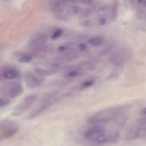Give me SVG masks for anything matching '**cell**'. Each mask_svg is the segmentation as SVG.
<instances>
[{
	"mask_svg": "<svg viewBox=\"0 0 146 146\" xmlns=\"http://www.w3.org/2000/svg\"><path fill=\"white\" fill-rule=\"evenodd\" d=\"M138 117L127 125L124 138L131 140L146 137V106L141 108Z\"/></svg>",
	"mask_w": 146,
	"mask_h": 146,
	"instance_id": "1",
	"label": "cell"
},
{
	"mask_svg": "<svg viewBox=\"0 0 146 146\" xmlns=\"http://www.w3.org/2000/svg\"><path fill=\"white\" fill-rule=\"evenodd\" d=\"M132 107V105L127 104L101 110L89 118L88 122L90 123L98 124L113 120L120 114L128 111Z\"/></svg>",
	"mask_w": 146,
	"mask_h": 146,
	"instance_id": "2",
	"label": "cell"
},
{
	"mask_svg": "<svg viewBox=\"0 0 146 146\" xmlns=\"http://www.w3.org/2000/svg\"><path fill=\"white\" fill-rule=\"evenodd\" d=\"M58 93L56 91H53L46 94L29 113L28 118L31 119L35 118L52 105L57 100Z\"/></svg>",
	"mask_w": 146,
	"mask_h": 146,
	"instance_id": "3",
	"label": "cell"
},
{
	"mask_svg": "<svg viewBox=\"0 0 146 146\" xmlns=\"http://www.w3.org/2000/svg\"><path fill=\"white\" fill-rule=\"evenodd\" d=\"M18 125L15 122L5 120L0 123V141L10 137L14 135L18 130Z\"/></svg>",
	"mask_w": 146,
	"mask_h": 146,
	"instance_id": "4",
	"label": "cell"
},
{
	"mask_svg": "<svg viewBox=\"0 0 146 146\" xmlns=\"http://www.w3.org/2000/svg\"><path fill=\"white\" fill-rule=\"evenodd\" d=\"M36 96L32 94L24 98L14 108L11 113L13 116H19L28 110L36 99Z\"/></svg>",
	"mask_w": 146,
	"mask_h": 146,
	"instance_id": "5",
	"label": "cell"
},
{
	"mask_svg": "<svg viewBox=\"0 0 146 146\" xmlns=\"http://www.w3.org/2000/svg\"><path fill=\"white\" fill-rule=\"evenodd\" d=\"M22 86L19 83H12L5 85L0 89V94L11 98L20 96L23 92Z\"/></svg>",
	"mask_w": 146,
	"mask_h": 146,
	"instance_id": "6",
	"label": "cell"
},
{
	"mask_svg": "<svg viewBox=\"0 0 146 146\" xmlns=\"http://www.w3.org/2000/svg\"><path fill=\"white\" fill-rule=\"evenodd\" d=\"M24 77L26 86L29 89H33L38 87L43 82L42 79L37 77L30 72H25Z\"/></svg>",
	"mask_w": 146,
	"mask_h": 146,
	"instance_id": "7",
	"label": "cell"
},
{
	"mask_svg": "<svg viewBox=\"0 0 146 146\" xmlns=\"http://www.w3.org/2000/svg\"><path fill=\"white\" fill-rule=\"evenodd\" d=\"M106 129L105 127L101 125H96L89 129L84 133V137L88 140H95L99 135L104 133Z\"/></svg>",
	"mask_w": 146,
	"mask_h": 146,
	"instance_id": "8",
	"label": "cell"
},
{
	"mask_svg": "<svg viewBox=\"0 0 146 146\" xmlns=\"http://www.w3.org/2000/svg\"><path fill=\"white\" fill-rule=\"evenodd\" d=\"M19 72L14 68L6 69L3 73V76L6 78L11 79L17 78L19 76Z\"/></svg>",
	"mask_w": 146,
	"mask_h": 146,
	"instance_id": "9",
	"label": "cell"
},
{
	"mask_svg": "<svg viewBox=\"0 0 146 146\" xmlns=\"http://www.w3.org/2000/svg\"><path fill=\"white\" fill-rule=\"evenodd\" d=\"M104 38L102 37L97 36L89 39L88 41L92 46H96L101 44Z\"/></svg>",
	"mask_w": 146,
	"mask_h": 146,
	"instance_id": "10",
	"label": "cell"
},
{
	"mask_svg": "<svg viewBox=\"0 0 146 146\" xmlns=\"http://www.w3.org/2000/svg\"><path fill=\"white\" fill-rule=\"evenodd\" d=\"M98 143L103 144L109 141V136H108L105 133L98 136L95 139Z\"/></svg>",
	"mask_w": 146,
	"mask_h": 146,
	"instance_id": "11",
	"label": "cell"
},
{
	"mask_svg": "<svg viewBox=\"0 0 146 146\" xmlns=\"http://www.w3.org/2000/svg\"><path fill=\"white\" fill-rule=\"evenodd\" d=\"M46 37L45 35H38L33 40L32 44L33 45L40 44L45 41Z\"/></svg>",
	"mask_w": 146,
	"mask_h": 146,
	"instance_id": "12",
	"label": "cell"
},
{
	"mask_svg": "<svg viewBox=\"0 0 146 146\" xmlns=\"http://www.w3.org/2000/svg\"><path fill=\"white\" fill-rule=\"evenodd\" d=\"M63 32L62 29H56L53 32L51 36V38L53 40H55L59 38Z\"/></svg>",
	"mask_w": 146,
	"mask_h": 146,
	"instance_id": "13",
	"label": "cell"
},
{
	"mask_svg": "<svg viewBox=\"0 0 146 146\" xmlns=\"http://www.w3.org/2000/svg\"><path fill=\"white\" fill-rule=\"evenodd\" d=\"M94 81L92 80H88L82 83L80 85V87L82 89H85L93 85Z\"/></svg>",
	"mask_w": 146,
	"mask_h": 146,
	"instance_id": "14",
	"label": "cell"
},
{
	"mask_svg": "<svg viewBox=\"0 0 146 146\" xmlns=\"http://www.w3.org/2000/svg\"><path fill=\"white\" fill-rule=\"evenodd\" d=\"M10 101L9 99L4 98L0 99V107H3L8 105L10 103Z\"/></svg>",
	"mask_w": 146,
	"mask_h": 146,
	"instance_id": "15",
	"label": "cell"
},
{
	"mask_svg": "<svg viewBox=\"0 0 146 146\" xmlns=\"http://www.w3.org/2000/svg\"><path fill=\"white\" fill-rule=\"evenodd\" d=\"M31 56L28 55H25L20 58L18 60L19 62L22 63L28 62H30L32 60Z\"/></svg>",
	"mask_w": 146,
	"mask_h": 146,
	"instance_id": "16",
	"label": "cell"
},
{
	"mask_svg": "<svg viewBox=\"0 0 146 146\" xmlns=\"http://www.w3.org/2000/svg\"><path fill=\"white\" fill-rule=\"evenodd\" d=\"M36 72L38 74L45 75H48L50 74L49 72L41 69H37L36 70Z\"/></svg>",
	"mask_w": 146,
	"mask_h": 146,
	"instance_id": "17",
	"label": "cell"
},
{
	"mask_svg": "<svg viewBox=\"0 0 146 146\" xmlns=\"http://www.w3.org/2000/svg\"><path fill=\"white\" fill-rule=\"evenodd\" d=\"M78 74V72L75 70H72L68 72L66 74V76L68 77H71L75 76Z\"/></svg>",
	"mask_w": 146,
	"mask_h": 146,
	"instance_id": "18",
	"label": "cell"
},
{
	"mask_svg": "<svg viewBox=\"0 0 146 146\" xmlns=\"http://www.w3.org/2000/svg\"><path fill=\"white\" fill-rule=\"evenodd\" d=\"M87 45L86 43H81L79 44L77 46L78 49L80 50H83L86 48Z\"/></svg>",
	"mask_w": 146,
	"mask_h": 146,
	"instance_id": "19",
	"label": "cell"
},
{
	"mask_svg": "<svg viewBox=\"0 0 146 146\" xmlns=\"http://www.w3.org/2000/svg\"><path fill=\"white\" fill-rule=\"evenodd\" d=\"M66 49V47L64 46H59L57 49L58 52H61L64 51Z\"/></svg>",
	"mask_w": 146,
	"mask_h": 146,
	"instance_id": "20",
	"label": "cell"
},
{
	"mask_svg": "<svg viewBox=\"0 0 146 146\" xmlns=\"http://www.w3.org/2000/svg\"><path fill=\"white\" fill-rule=\"evenodd\" d=\"M106 22L105 19H104L103 18L100 20L99 21V23L100 25H103Z\"/></svg>",
	"mask_w": 146,
	"mask_h": 146,
	"instance_id": "21",
	"label": "cell"
},
{
	"mask_svg": "<svg viewBox=\"0 0 146 146\" xmlns=\"http://www.w3.org/2000/svg\"><path fill=\"white\" fill-rule=\"evenodd\" d=\"M89 25V23L87 21H84L81 23V25L83 26H88Z\"/></svg>",
	"mask_w": 146,
	"mask_h": 146,
	"instance_id": "22",
	"label": "cell"
},
{
	"mask_svg": "<svg viewBox=\"0 0 146 146\" xmlns=\"http://www.w3.org/2000/svg\"><path fill=\"white\" fill-rule=\"evenodd\" d=\"M52 66L54 68H57L60 66V64L58 63H54L52 65Z\"/></svg>",
	"mask_w": 146,
	"mask_h": 146,
	"instance_id": "23",
	"label": "cell"
},
{
	"mask_svg": "<svg viewBox=\"0 0 146 146\" xmlns=\"http://www.w3.org/2000/svg\"><path fill=\"white\" fill-rule=\"evenodd\" d=\"M142 1L143 0H137L138 2L139 3H141L142 2Z\"/></svg>",
	"mask_w": 146,
	"mask_h": 146,
	"instance_id": "24",
	"label": "cell"
},
{
	"mask_svg": "<svg viewBox=\"0 0 146 146\" xmlns=\"http://www.w3.org/2000/svg\"><path fill=\"white\" fill-rule=\"evenodd\" d=\"M5 0V1H9V0Z\"/></svg>",
	"mask_w": 146,
	"mask_h": 146,
	"instance_id": "25",
	"label": "cell"
}]
</instances>
